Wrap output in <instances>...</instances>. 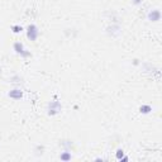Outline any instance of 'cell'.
Wrapping results in <instances>:
<instances>
[{
	"mask_svg": "<svg viewBox=\"0 0 162 162\" xmlns=\"http://www.w3.org/2000/svg\"><path fill=\"white\" fill-rule=\"evenodd\" d=\"M38 36V29L36 25H29L28 27V38L32 41H34Z\"/></svg>",
	"mask_w": 162,
	"mask_h": 162,
	"instance_id": "6da1fadb",
	"label": "cell"
},
{
	"mask_svg": "<svg viewBox=\"0 0 162 162\" xmlns=\"http://www.w3.org/2000/svg\"><path fill=\"white\" fill-rule=\"evenodd\" d=\"M149 19L153 20V22L158 20V19H160V12H158V10H154V12L151 13V14H149Z\"/></svg>",
	"mask_w": 162,
	"mask_h": 162,
	"instance_id": "7a4b0ae2",
	"label": "cell"
},
{
	"mask_svg": "<svg viewBox=\"0 0 162 162\" xmlns=\"http://www.w3.org/2000/svg\"><path fill=\"white\" fill-rule=\"evenodd\" d=\"M9 96H10V98H14V99H20V98H22V91H19V90H13L12 93L9 94Z\"/></svg>",
	"mask_w": 162,
	"mask_h": 162,
	"instance_id": "3957f363",
	"label": "cell"
},
{
	"mask_svg": "<svg viewBox=\"0 0 162 162\" xmlns=\"http://www.w3.org/2000/svg\"><path fill=\"white\" fill-rule=\"evenodd\" d=\"M14 48H15V51H16V52L23 53V46H22L20 43H15V44H14Z\"/></svg>",
	"mask_w": 162,
	"mask_h": 162,
	"instance_id": "277c9868",
	"label": "cell"
},
{
	"mask_svg": "<svg viewBox=\"0 0 162 162\" xmlns=\"http://www.w3.org/2000/svg\"><path fill=\"white\" fill-rule=\"evenodd\" d=\"M61 160H63V161H69L71 160V154L69 152H65L63 154H61Z\"/></svg>",
	"mask_w": 162,
	"mask_h": 162,
	"instance_id": "5b68a950",
	"label": "cell"
},
{
	"mask_svg": "<svg viewBox=\"0 0 162 162\" xmlns=\"http://www.w3.org/2000/svg\"><path fill=\"white\" fill-rule=\"evenodd\" d=\"M122 157H123V151L122 149H118V151H116V158L122 160Z\"/></svg>",
	"mask_w": 162,
	"mask_h": 162,
	"instance_id": "8992f818",
	"label": "cell"
},
{
	"mask_svg": "<svg viewBox=\"0 0 162 162\" xmlns=\"http://www.w3.org/2000/svg\"><path fill=\"white\" fill-rule=\"evenodd\" d=\"M141 111L142 113H148V111H151V108L149 107H141Z\"/></svg>",
	"mask_w": 162,
	"mask_h": 162,
	"instance_id": "52a82bcc",
	"label": "cell"
},
{
	"mask_svg": "<svg viewBox=\"0 0 162 162\" xmlns=\"http://www.w3.org/2000/svg\"><path fill=\"white\" fill-rule=\"evenodd\" d=\"M13 29H14V32H15V33H18V32H20V31H22V27H13Z\"/></svg>",
	"mask_w": 162,
	"mask_h": 162,
	"instance_id": "ba28073f",
	"label": "cell"
}]
</instances>
